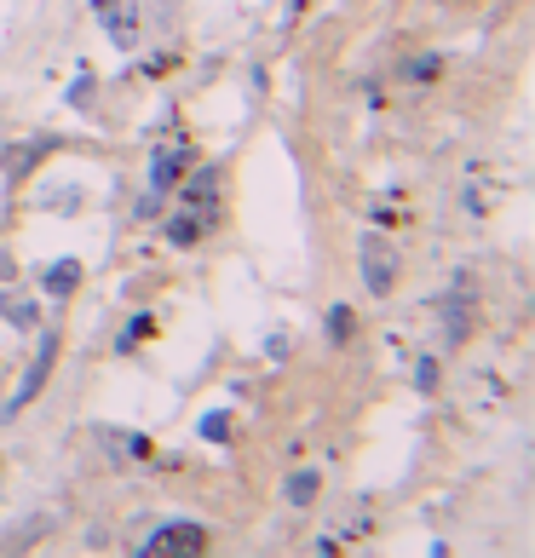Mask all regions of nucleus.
Masks as SVG:
<instances>
[{"label": "nucleus", "mask_w": 535, "mask_h": 558, "mask_svg": "<svg viewBox=\"0 0 535 558\" xmlns=\"http://www.w3.org/2000/svg\"><path fill=\"white\" fill-rule=\"evenodd\" d=\"M432 75H438V58H420L415 70H409V81H432Z\"/></svg>", "instance_id": "nucleus-19"}, {"label": "nucleus", "mask_w": 535, "mask_h": 558, "mask_svg": "<svg viewBox=\"0 0 535 558\" xmlns=\"http://www.w3.org/2000/svg\"><path fill=\"white\" fill-rule=\"evenodd\" d=\"M317 484H323L317 472H294V478L282 484V501H288V507H311V501H317Z\"/></svg>", "instance_id": "nucleus-9"}, {"label": "nucleus", "mask_w": 535, "mask_h": 558, "mask_svg": "<svg viewBox=\"0 0 535 558\" xmlns=\"http://www.w3.org/2000/svg\"><path fill=\"white\" fill-rule=\"evenodd\" d=\"M213 196H219V173H213V167H202V173H196V179L185 185V208H190V213H208Z\"/></svg>", "instance_id": "nucleus-7"}, {"label": "nucleus", "mask_w": 535, "mask_h": 558, "mask_svg": "<svg viewBox=\"0 0 535 558\" xmlns=\"http://www.w3.org/2000/svg\"><path fill=\"white\" fill-rule=\"evenodd\" d=\"M70 104H75V110H87V104H93V75H81V81L70 87Z\"/></svg>", "instance_id": "nucleus-18"}, {"label": "nucleus", "mask_w": 535, "mask_h": 558, "mask_svg": "<svg viewBox=\"0 0 535 558\" xmlns=\"http://www.w3.org/2000/svg\"><path fill=\"white\" fill-rule=\"evenodd\" d=\"M196 236H202V219H196V213H179V219L167 225V242H179V248H190Z\"/></svg>", "instance_id": "nucleus-12"}, {"label": "nucleus", "mask_w": 535, "mask_h": 558, "mask_svg": "<svg viewBox=\"0 0 535 558\" xmlns=\"http://www.w3.org/2000/svg\"><path fill=\"white\" fill-rule=\"evenodd\" d=\"M150 328H156L150 317H133V323H127V334H121V351L133 346V340H150Z\"/></svg>", "instance_id": "nucleus-17"}, {"label": "nucleus", "mask_w": 535, "mask_h": 558, "mask_svg": "<svg viewBox=\"0 0 535 558\" xmlns=\"http://www.w3.org/2000/svg\"><path fill=\"white\" fill-rule=\"evenodd\" d=\"M52 363H58V334H41V346H35V363H29V374H24V386H18V397L6 403V415H18L24 403H35V397H41V386H47Z\"/></svg>", "instance_id": "nucleus-2"}, {"label": "nucleus", "mask_w": 535, "mask_h": 558, "mask_svg": "<svg viewBox=\"0 0 535 558\" xmlns=\"http://www.w3.org/2000/svg\"><path fill=\"white\" fill-rule=\"evenodd\" d=\"M185 162H190V150H156V162H150V196H162V190L179 185V179H185Z\"/></svg>", "instance_id": "nucleus-4"}, {"label": "nucleus", "mask_w": 535, "mask_h": 558, "mask_svg": "<svg viewBox=\"0 0 535 558\" xmlns=\"http://www.w3.org/2000/svg\"><path fill=\"white\" fill-rule=\"evenodd\" d=\"M104 35H110L116 47H133V41H139V12H133V6H104Z\"/></svg>", "instance_id": "nucleus-5"}, {"label": "nucleus", "mask_w": 535, "mask_h": 558, "mask_svg": "<svg viewBox=\"0 0 535 558\" xmlns=\"http://www.w3.org/2000/svg\"><path fill=\"white\" fill-rule=\"evenodd\" d=\"M47 208L52 213H75L81 208V190H47Z\"/></svg>", "instance_id": "nucleus-15"}, {"label": "nucleus", "mask_w": 535, "mask_h": 558, "mask_svg": "<svg viewBox=\"0 0 535 558\" xmlns=\"http://www.w3.org/2000/svg\"><path fill=\"white\" fill-rule=\"evenodd\" d=\"M351 334H357L351 305H334V311H328V346H351Z\"/></svg>", "instance_id": "nucleus-10"}, {"label": "nucleus", "mask_w": 535, "mask_h": 558, "mask_svg": "<svg viewBox=\"0 0 535 558\" xmlns=\"http://www.w3.org/2000/svg\"><path fill=\"white\" fill-rule=\"evenodd\" d=\"M415 386H420V392L438 386V357H420V363H415Z\"/></svg>", "instance_id": "nucleus-16"}, {"label": "nucleus", "mask_w": 535, "mask_h": 558, "mask_svg": "<svg viewBox=\"0 0 535 558\" xmlns=\"http://www.w3.org/2000/svg\"><path fill=\"white\" fill-rule=\"evenodd\" d=\"M202 438H208V443H231V415H208V420H202Z\"/></svg>", "instance_id": "nucleus-14"}, {"label": "nucleus", "mask_w": 535, "mask_h": 558, "mask_svg": "<svg viewBox=\"0 0 535 558\" xmlns=\"http://www.w3.org/2000/svg\"><path fill=\"white\" fill-rule=\"evenodd\" d=\"M466 323H472V300H466V294H455V300H449V334H443V340H449V346H461V340H466Z\"/></svg>", "instance_id": "nucleus-11"}, {"label": "nucleus", "mask_w": 535, "mask_h": 558, "mask_svg": "<svg viewBox=\"0 0 535 558\" xmlns=\"http://www.w3.org/2000/svg\"><path fill=\"white\" fill-rule=\"evenodd\" d=\"M47 150H58V139H35L29 150H12L6 167H12V173H24V167H35V156H47Z\"/></svg>", "instance_id": "nucleus-13"}, {"label": "nucleus", "mask_w": 535, "mask_h": 558, "mask_svg": "<svg viewBox=\"0 0 535 558\" xmlns=\"http://www.w3.org/2000/svg\"><path fill=\"white\" fill-rule=\"evenodd\" d=\"M47 294L52 300H70L75 288H81V259H58V265H47Z\"/></svg>", "instance_id": "nucleus-6"}, {"label": "nucleus", "mask_w": 535, "mask_h": 558, "mask_svg": "<svg viewBox=\"0 0 535 558\" xmlns=\"http://www.w3.org/2000/svg\"><path fill=\"white\" fill-rule=\"evenodd\" d=\"M0 317H6V323L12 328H41V311H35V300H18V294H6V300H0Z\"/></svg>", "instance_id": "nucleus-8"}, {"label": "nucleus", "mask_w": 535, "mask_h": 558, "mask_svg": "<svg viewBox=\"0 0 535 558\" xmlns=\"http://www.w3.org/2000/svg\"><path fill=\"white\" fill-rule=\"evenodd\" d=\"M357 259H363V282H369V294H392V288H397V248H392V242H386L380 231H363Z\"/></svg>", "instance_id": "nucleus-1"}, {"label": "nucleus", "mask_w": 535, "mask_h": 558, "mask_svg": "<svg viewBox=\"0 0 535 558\" xmlns=\"http://www.w3.org/2000/svg\"><path fill=\"white\" fill-rule=\"evenodd\" d=\"M202 547H208V530H202V524H190V518L162 524V530L144 541V553H202Z\"/></svg>", "instance_id": "nucleus-3"}]
</instances>
